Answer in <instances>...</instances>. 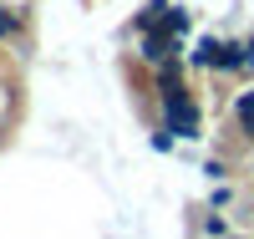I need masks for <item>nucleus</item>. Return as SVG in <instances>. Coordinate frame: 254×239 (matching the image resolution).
<instances>
[{"label":"nucleus","instance_id":"obj_1","mask_svg":"<svg viewBox=\"0 0 254 239\" xmlns=\"http://www.w3.org/2000/svg\"><path fill=\"white\" fill-rule=\"evenodd\" d=\"M234 112H239V122H244V133H249V143H254V92H239V102H234Z\"/></svg>","mask_w":254,"mask_h":239},{"label":"nucleus","instance_id":"obj_2","mask_svg":"<svg viewBox=\"0 0 254 239\" xmlns=\"http://www.w3.org/2000/svg\"><path fill=\"white\" fill-rule=\"evenodd\" d=\"M203 234H214V239H224L229 229H224V219H219V214H208V219H203Z\"/></svg>","mask_w":254,"mask_h":239},{"label":"nucleus","instance_id":"obj_3","mask_svg":"<svg viewBox=\"0 0 254 239\" xmlns=\"http://www.w3.org/2000/svg\"><path fill=\"white\" fill-rule=\"evenodd\" d=\"M15 31V15H5V10H0V36H10Z\"/></svg>","mask_w":254,"mask_h":239},{"label":"nucleus","instance_id":"obj_4","mask_svg":"<svg viewBox=\"0 0 254 239\" xmlns=\"http://www.w3.org/2000/svg\"><path fill=\"white\" fill-rule=\"evenodd\" d=\"M244 46H249V72H254V36H249V41H244Z\"/></svg>","mask_w":254,"mask_h":239}]
</instances>
